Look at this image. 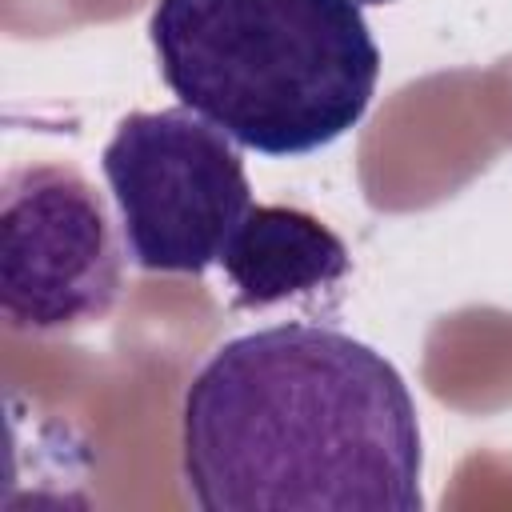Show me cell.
<instances>
[{"label": "cell", "instance_id": "cell-2", "mask_svg": "<svg viewBox=\"0 0 512 512\" xmlns=\"http://www.w3.org/2000/svg\"><path fill=\"white\" fill-rule=\"evenodd\" d=\"M148 40L168 92L260 156L336 144L380 80L360 0H156Z\"/></svg>", "mask_w": 512, "mask_h": 512}, {"label": "cell", "instance_id": "cell-4", "mask_svg": "<svg viewBox=\"0 0 512 512\" xmlns=\"http://www.w3.org/2000/svg\"><path fill=\"white\" fill-rule=\"evenodd\" d=\"M72 164H20L0 184V312L52 336L104 320L124 288V236Z\"/></svg>", "mask_w": 512, "mask_h": 512}, {"label": "cell", "instance_id": "cell-5", "mask_svg": "<svg viewBox=\"0 0 512 512\" xmlns=\"http://www.w3.org/2000/svg\"><path fill=\"white\" fill-rule=\"evenodd\" d=\"M216 264L232 288V308L260 312L336 288L348 276V248L304 208L252 204Z\"/></svg>", "mask_w": 512, "mask_h": 512}, {"label": "cell", "instance_id": "cell-1", "mask_svg": "<svg viewBox=\"0 0 512 512\" xmlns=\"http://www.w3.org/2000/svg\"><path fill=\"white\" fill-rule=\"evenodd\" d=\"M180 468L204 512H416L420 420L396 364L332 324L224 340L180 408Z\"/></svg>", "mask_w": 512, "mask_h": 512}, {"label": "cell", "instance_id": "cell-3", "mask_svg": "<svg viewBox=\"0 0 512 512\" xmlns=\"http://www.w3.org/2000/svg\"><path fill=\"white\" fill-rule=\"evenodd\" d=\"M100 168L140 272L204 276L252 208L240 144L184 104L128 112Z\"/></svg>", "mask_w": 512, "mask_h": 512}]
</instances>
